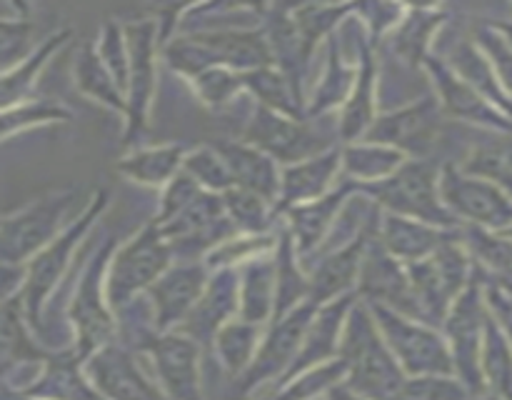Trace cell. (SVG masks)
Returning a JSON list of instances; mask_svg holds the SVG:
<instances>
[{
    "label": "cell",
    "instance_id": "obj_10",
    "mask_svg": "<svg viewBox=\"0 0 512 400\" xmlns=\"http://www.w3.org/2000/svg\"><path fill=\"white\" fill-rule=\"evenodd\" d=\"M368 308L405 375H455L453 350L443 328L395 313L383 305L368 303Z\"/></svg>",
    "mask_w": 512,
    "mask_h": 400
},
{
    "label": "cell",
    "instance_id": "obj_20",
    "mask_svg": "<svg viewBox=\"0 0 512 400\" xmlns=\"http://www.w3.org/2000/svg\"><path fill=\"white\" fill-rule=\"evenodd\" d=\"M358 298L370 305H383V308L395 310V313L423 320L418 298H415L413 280H410L408 273V265L395 260L393 255L378 243V235H375L373 245H370L363 273H360Z\"/></svg>",
    "mask_w": 512,
    "mask_h": 400
},
{
    "label": "cell",
    "instance_id": "obj_19",
    "mask_svg": "<svg viewBox=\"0 0 512 400\" xmlns=\"http://www.w3.org/2000/svg\"><path fill=\"white\" fill-rule=\"evenodd\" d=\"M210 275L213 273L205 263H180V260H175L160 275L158 283L145 293V303H148L158 333L178 330L188 320L208 288Z\"/></svg>",
    "mask_w": 512,
    "mask_h": 400
},
{
    "label": "cell",
    "instance_id": "obj_33",
    "mask_svg": "<svg viewBox=\"0 0 512 400\" xmlns=\"http://www.w3.org/2000/svg\"><path fill=\"white\" fill-rule=\"evenodd\" d=\"M458 165L465 173L495 183L512 198V130H475Z\"/></svg>",
    "mask_w": 512,
    "mask_h": 400
},
{
    "label": "cell",
    "instance_id": "obj_18",
    "mask_svg": "<svg viewBox=\"0 0 512 400\" xmlns=\"http://www.w3.org/2000/svg\"><path fill=\"white\" fill-rule=\"evenodd\" d=\"M380 215L370 225H365L350 243L320 255L308 268L310 273V303L328 305L348 295H358L360 273H363L365 258L378 235Z\"/></svg>",
    "mask_w": 512,
    "mask_h": 400
},
{
    "label": "cell",
    "instance_id": "obj_50",
    "mask_svg": "<svg viewBox=\"0 0 512 400\" xmlns=\"http://www.w3.org/2000/svg\"><path fill=\"white\" fill-rule=\"evenodd\" d=\"M473 38L478 40L483 53L488 55V60L493 63V70L498 73L500 83H503L505 93L512 98V43L500 33V28L495 23H483L480 28H475Z\"/></svg>",
    "mask_w": 512,
    "mask_h": 400
},
{
    "label": "cell",
    "instance_id": "obj_36",
    "mask_svg": "<svg viewBox=\"0 0 512 400\" xmlns=\"http://www.w3.org/2000/svg\"><path fill=\"white\" fill-rule=\"evenodd\" d=\"M410 160L408 153L393 148V145L373 143V140H358V143L343 145V178L355 183L358 188L363 185L380 183L388 180L390 175L398 173Z\"/></svg>",
    "mask_w": 512,
    "mask_h": 400
},
{
    "label": "cell",
    "instance_id": "obj_52",
    "mask_svg": "<svg viewBox=\"0 0 512 400\" xmlns=\"http://www.w3.org/2000/svg\"><path fill=\"white\" fill-rule=\"evenodd\" d=\"M485 278V303H488L490 318L498 323V328L503 330L505 338L512 343V290L505 285L495 283L493 278L483 273Z\"/></svg>",
    "mask_w": 512,
    "mask_h": 400
},
{
    "label": "cell",
    "instance_id": "obj_41",
    "mask_svg": "<svg viewBox=\"0 0 512 400\" xmlns=\"http://www.w3.org/2000/svg\"><path fill=\"white\" fill-rule=\"evenodd\" d=\"M485 393L493 400H512V343L490 318L483 350Z\"/></svg>",
    "mask_w": 512,
    "mask_h": 400
},
{
    "label": "cell",
    "instance_id": "obj_13",
    "mask_svg": "<svg viewBox=\"0 0 512 400\" xmlns=\"http://www.w3.org/2000/svg\"><path fill=\"white\" fill-rule=\"evenodd\" d=\"M440 195L445 208L463 228L505 233L512 225V198L490 180L470 175L448 160L440 170Z\"/></svg>",
    "mask_w": 512,
    "mask_h": 400
},
{
    "label": "cell",
    "instance_id": "obj_32",
    "mask_svg": "<svg viewBox=\"0 0 512 400\" xmlns=\"http://www.w3.org/2000/svg\"><path fill=\"white\" fill-rule=\"evenodd\" d=\"M185 155H188V148L180 143L138 145L133 150H125L123 158L115 163V173L135 185L163 190L183 170Z\"/></svg>",
    "mask_w": 512,
    "mask_h": 400
},
{
    "label": "cell",
    "instance_id": "obj_11",
    "mask_svg": "<svg viewBox=\"0 0 512 400\" xmlns=\"http://www.w3.org/2000/svg\"><path fill=\"white\" fill-rule=\"evenodd\" d=\"M125 38L130 48V75L128 93H125V150L138 148V140L148 130L150 110L155 100V85H158V58L163 55L160 43V25L155 18L128 20Z\"/></svg>",
    "mask_w": 512,
    "mask_h": 400
},
{
    "label": "cell",
    "instance_id": "obj_2",
    "mask_svg": "<svg viewBox=\"0 0 512 400\" xmlns=\"http://www.w3.org/2000/svg\"><path fill=\"white\" fill-rule=\"evenodd\" d=\"M108 200V190H95L88 203H85L83 213L75 218V223L25 265L23 288L15 295L23 303L25 315H28V323L35 330V335H40V328H43V318L50 305V298H55L58 285L68 280L70 273H73L75 253H78L80 243L93 230L95 220H100L103 210L108 208Z\"/></svg>",
    "mask_w": 512,
    "mask_h": 400
},
{
    "label": "cell",
    "instance_id": "obj_12",
    "mask_svg": "<svg viewBox=\"0 0 512 400\" xmlns=\"http://www.w3.org/2000/svg\"><path fill=\"white\" fill-rule=\"evenodd\" d=\"M133 350L150 360L155 380L170 400H208L203 380V363L208 355L193 338L178 330H153L140 338Z\"/></svg>",
    "mask_w": 512,
    "mask_h": 400
},
{
    "label": "cell",
    "instance_id": "obj_7",
    "mask_svg": "<svg viewBox=\"0 0 512 400\" xmlns=\"http://www.w3.org/2000/svg\"><path fill=\"white\" fill-rule=\"evenodd\" d=\"M243 140L278 160L283 168L343 145L338 118L333 123L328 118H295V115L275 113L263 105H255L250 113Z\"/></svg>",
    "mask_w": 512,
    "mask_h": 400
},
{
    "label": "cell",
    "instance_id": "obj_26",
    "mask_svg": "<svg viewBox=\"0 0 512 400\" xmlns=\"http://www.w3.org/2000/svg\"><path fill=\"white\" fill-rule=\"evenodd\" d=\"M460 235H463V228H438V225L423 223V220L403 218V215L383 213V210H380L378 243L383 245L395 260H400V263L405 265H413L430 258V255L438 253L443 245L460 238Z\"/></svg>",
    "mask_w": 512,
    "mask_h": 400
},
{
    "label": "cell",
    "instance_id": "obj_47",
    "mask_svg": "<svg viewBox=\"0 0 512 400\" xmlns=\"http://www.w3.org/2000/svg\"><path fill=\"white\" fill-rule=\"evenodd\" d=\"M280 230V228H278ZM278 248V233L268 235H233L230 240H225L223 245L213 250V253L205 258V265L213 270H225V268H240L248 260L260 258V255H270Z\"/></svg>",
    "mask_w": 512,
    "mask_h": 400
},
{
    "label": "cell",
    "instance_id": "obj_46",
    "mask_svg": "<svg viewBox=\"0 0 512 400\" xmlns=\"http://www.w3.org/2000/svg\"><path fill=\"white\" fill-rule=\"evenodd\" d=\"M190 88L198 95L200 103L213 110H223L233 103L238 95L245 93V75L225 65H213L198 78L190 80Z\"/></svg>",
    "mask_w": 512,
    "mask_h": 400
},
{
    "label": "cell",
    "instance_id": "obj_6",
    "mask_svg": "<svg viewBox=\"0 0 512 400\" xmlns=\"http://www.w3.org/2000/svg\"><path fill=\"white\" fill-rule=\"evenodd\" d=\"M173 263V248L153 218L133 238L118 245L110 258L108 278H105L108 303L115 318L133 303H138L140 298H145V293L158 283L160 275Z\"/></svg>",
    "mask_w": 512,
    "mask_h": 400
},
{
    "label": "cell",
    "instance_id": "obj_24",
    "mask_svg": "<svg viewBox=\"0 0 512 400\" xmlns=\"http://www.w3.org/2000/svg\"><path fill=\"white\" fill-rule=\"evenodd\" d=\"M380 113H383L380 110V53L373 40L368 38L363 45V53H360V70L353 93L338 113V130L343 145L363 140Z\"/></svg>",
    "mask_w": 512,
    "mask_h": 400
},
{
    "label": "cell",
    "instance_id": "obj_48",
    "mask_svg": "<svg viewBox=\"0 0 512 400\" xmlns=\"http://www.w3.org/2000/svg\"><path fill=\"white\" fill-rule=\"evenodd\" d=\"M468 385L458 375H408L393 400H470Z\"/></svg>",
    "mask_w": 512,
    "mask_h": 400
},
{
    "label": "cell",
    "instance_id": "obj_43",
    "mask_svg": "<svg viewBox=\"0 0 512 400\" xmlns=\"http://www.w3.org/2000/svg\"><path fill=\"white\" fill-rule=\"evenodd\" d=\"M73 120V110L65 108L55 98H28L23 103L13 105V108L3 110V138L10 140L15 133L23 130L38 128V125H55V123H70Z\"/></svg>",
    "mask_w": 512,
    "mask_h": 400
},
{
    "label": "cell",
    "instance_id": "obj_39",
    "mask_svg": "<svg viewBox=\"0 0 512 400\" xmlns=\"http://www.w3.org/2000/svg\"><path fill=\"white\" fill-rule=\"evenodd\" d=\"M245 93L253 95L255 105H263V108L275 110V113L308 118L305 100L300 98L293 80L278 65H268V68H260L255 73L245 75Z\"/></svg>",
    "mask_w": 512,
    "mask_h": 400
},
{
    "label": "cell",
    "instance_id": "obj_15",
    "mask_svg": "<svg viewBox=\"0 0 512 400\" xmlns=\"http://www.w3.org/2000/svg\"><path fill=\"white\" fill-rule=\"evenodd\" d=\"M160 230L168 238L175 260L180 263H205V258L218 245L238 235L228 210H225L223 195L215 193H200L193 205H188L170 223L160 225Z\"/></svg>",
    "mask_w": 512,
    "mask_h": 400
},
{
    "label": "cell",
    "instance_id": "obj_9",
    "mask_svg": "<svg viewBox=\"0 0 512 400\" xmlns=\"http://www.w3.org/2000/svg\"><path fill=\"white\" fill-rule=\"evenodd\" d=\"M408 273L423 320L443 328L453 303L475 278V260L460 235L430 258L408 265Z\"/></svg>",
    "mask_w": 512,
    "mask_h": 400
},
{
    "label": "cell",
    "instance_id": "obj_37",
    "mask_svg": "<svg viewBox=\"0 0 512 400\" xmlns=\"http://www.w3.org/2000/svg\"><path fill=\"white\" fill-rule=\"evenodd\" d=\"M73 80L78 93H83L85 98H90L93 103L103 105V108L113 110V113L125 118V110H128L125 93L118 85V80L113 78V73L108 70V65L100 58L95 40L85 43L83 48L78 50V55H75Z\"/></svg>",
    "mask_w": 512,
    "mask_h": 400
},
{
    "label": "cell",
    "instance_id": "obj_55",
    "mask_svg": "<svg viewBox=\"0 0 512 400\" xmlns=\"http://www.w3.org/2000/svg\"><path fill=\"white\" fill-rule=\"evenodd\" d=\"M503 235H505V238H512V225H510V228H508V230H505V233H503Z\"/></svg>",
    "mask_w": 512,
    "mask_h": 400
},
{
    "label": "cell",
    "instance_id": "obj_44",
    "mask_svg": "<svg viewBox=\"0 0 512 400\" xmlns=\"http://www.w3.org/2000/svg\"><path fill=\"white\" fill-rule=\"evenodd\" d=\"M183 170L205 190V193L225 195L228 190L235 188L228 163H225V158L220 155V150L215 148L213 143L190 148L188 155H185Z\"/></svg>",
    "mask_w": 512,
    "mask_h": 400
},
{
    "label": "cell",
    "instance_id": "obj_17",
    "mask_svg": "<svg viewBox=\"0 0 512 400\" xmlns=\"http://www.w3.org/2000/svg\"><path fill=\"white\" fill-rule=\"evenodd\" d=\"M85 370L105 400H170L158 380L145 375L138 353L120 338L90 355Z\"/></svg>",
    "mask_w": 512,
    "mask_h": 400
},
{
    "label": "cell",
    "instance_id": "obj_4",
    "mask_svg": "<svg viewBox=\"0 0 512 400\" xmlns=\"http://www.w3.org/2000/svg\"><path fill=\"white\" fill-rule=\"evenodd\" d=\"M78 200V188L53 190V193L30 200L28 205L5 215L3 225H0L3 268H25L40 250H45L58 235H63L83 213L85 205L75 210Z\"/></svg>",
    "mask_w": 512,
    "mask_h": 400
},
{
    "label": "cell",
    "instance_id": "obj_21",
    "mask_svg": "<svg viewBox=\"0 0 512 400\" xmlns=\"http://www.w3.org/2000/svg\"><path fill=\"white\" fill-rule=\"evenodd\" d=\"M355 195H358V185L343 178V183L333 193L323 195L318 200H310V203L295 205V208L285 210L280 215L288 233L293 235L295 250H298L303 265L323 248V243L330 238L340 215H343V210L348 208V203Z\"/></svg>",
    "mask_w": 512,
    "mask_h": 400
},
{
    "label": "cell",
    "instance_id": "obj_45",
    "mask_svg": "<svg viewBox=\"0 0 512 400\" xmlns=\"http://www.w3.org/2000/svg\"><path fill=\"white\" fill-rule=\"evenodd\" d=\"M40 43H35V23L25 5H15V15H0V55L3 73L23 63Z\"/></svg>",
    "mask_w": 512,
    "mask_h": 400
},
{
    "label": "cell",
    "instance_id": "obj_16",
    "mask_svg": "<svg viewBox=\"0 0 512 400\" xmlns=\"http://www.w3.org/2000/svg\"><path fill=\"white\" fill-rule=\"evenodd\" d=\"M425 75L448 120L470 125L475 130H512V118L495 108L468 80L460 78L438 53L425 60Z\"/></svg>",
    "mask_w": 512,
    "mask_h": 400
},
{
    "label": "cell",
    "instance_id": "obj_49",
    "mask_svg": "<svg viewBox=\"0 0 512 400\" xmlns=\"http://www.w3.org/2000/svg\"><path fill=\"white\" fill-rule=\"evenodd\" d=\"M95 45H98L100 58H103V63L108 65L113 78L118 80L123 93H128L130 48H128V38H125V25L118 23V20H108V23L100 28V35L98 40H95Z\"/></svg>",
    "mask_w": 512,
    "mask_h": 400
},
{
    "label": "cell",
    "instance_id": "obj_34",
    "mask_svg": "<svg viewBox=\"0 0 512 400\" xmlns=\"http://www.w3.org/2000/svg\"><path fill=\"white\" fill-rule=\"evenodd\" d=\"M460 78L468 80L478 93H483L495 108L503 110L508 118H512V98L505 93L503 83H500L498 73L493 70V63L488 60V55L483 53V48L478 45V40L470 35V38H460L450 45V50L438 53Z\"/></svg>",
    "mask_w": 512,
    "mask_h": 400
},
{
    "label": "cell",
    "instance_id": "obj_30",
    "mask_svg": "<svg viewBox=\"0 0 512 400\" xmlns=\"http://www.w3.org/2000/svg\"><path fill=\"white\" fill-rule=\"evenodd\" d=\"M195 35L205 40L210 53L215 55V63L238 70L243 75L275 65L263 25L260 28H223Z\"/></svg>",
    "mask_w": 512,
    "mask_h": 400
},
{
    "label": "cell",
    "instance_id": "obj_54",
    "mask_svg": "<svg viewBox=\"0 0 512 400\" xmlns=\"http://www.w3.org/2000/svg\"><path fill=\"white\" fill-rule=\"evenodd\" d=\"M470 400H493V398H490V395H473Z\"/></svg>",
    "mask_w": 512,
    "mask_h": 400
},
{
    "label": "cell",
    "instance_id": "obj_38",
    "mask_svg": "<svg viewBox=\"0 0 512 400\" xmlns=\"http://www.w3.org/2000/svg\"><path fill=\"white\" fill-rule=\"evenodd\" d=\"M70 40H73V28L55 30V33L45 35V38L40 40L38 48H35L23 63H18L13 70L3 73V110L13 108V105L23 103V100L28 98H35L33 90L40 73L48 68L50 60H53Z\"/></svg>",
    "mask_w": 512,
    "mask_h": 400
},
{
    "label": "cell",
    "instance_id": "obj_27",
    "mask_svg": "<svg viewBox=\"0 0 512 400\" xmlns=\"http://www.w3.org/2000/svg\"><path fill=\"white\" fill-rule=\"evenodd\" d=\"M5 390V388H3ZM13 393L33 400H105L85 370V360L73 348L55 350L43 363L33 383Z\"/></svg>",
    "mask_w": 512,
    "mask_h": 400
},
{
    "label": "cell",
    "instance_id": "obj_28",
    "mask_svg": "<svg viewBox=\"0 0 512 400\" xmlns=\"http://www.w3.org/2000/svg\"><path fill=\"white\" fill-rule=\"evenodd\" d=\"M213 145L228 163L235 188L260 195L278 208L280 180H283V165L278 160L243 138L213 140Z\"/></svg>",
    "mask_w": 512,
    "mask_h": 400
},
{
    "label": "cell",
    "instance_id": "obj_1",
    "mask_svg": "<svg viewBox=\"0 0 512 400\" xmlns=\"http://www.w3.org/2000/svg\"><path fill=\"white\" fill-rule=\"evenodd\" d=\"M338 358L348 368L345 385L370 400H393L408 378L385 343L368 303L360 298L345 323Z\"/></svg>",
    "mask_w": 512,
    "mask_h": 400
},
{
    "label": "cell",
    "instance_id": "obj_31",
    "mask_svg": "<svg viewBox=\"0 0 512 400\" xmlns=\"http://www.w3.org/2000/svg\"><path fill=\"white\" fill-rule=\"evenodd\" d=\"M238 318L268 328L275 318L278 300V273H275V253L260 255L238 268Z\"/></svg>",
    "mask_w": 512,
    "mask_h": 400
},
{
    "label": "cell",
    "instance_id": "obj_40",
    "mask_svg": "<svg viewBox=\"0 0 512 400\" xmlns=\"http://www.w3.org/2000/svg\"><path fill=\"white\" fill-rule=\"evenodd\" d=\"M223 203L240 235L278 233L280 213L270 200L248 193V190L233 188L223 195Z\"/></svg>",
    "mask_w": 512,
    "mask_h": 400
},
{
    "label": "cell",
    "instance_id": "obj_35",
    "mask_svg": "<svg viewBox=\"0 0 512 400\" xmlns=\"http://www.w3.org/2000/svg\"><path fill=\"white\" fill-rule=\"evenodd\" d=\"M263 335V325L248 323L243 318H233L215 335L208 360L213 358L215 365L225 373L228 383H233L250 368L260 343H263Z\"/></svg>",
    "mask_w": 512,
    "mask_h": 400
},
{
    "label": "cell",
    "instance_id": "obj_42",
    "mask_svg": "<svg viewBox=\"0 0 512 400\" xmlns=\"http://www.w3.org/2000/svg\"><path fill=\"white\" fill-rule=\"evenodd\" d=\"M353 13L355 5H293L290 8L305 45L313 53L320 48V43H328Z\"/></svg>",
    "mask_w": 512,
    "mask_h": 400
},
{
    "label": "cell",
    "instance_id": "obj_23",
    "mask_svg": "<svg viewBox=\"0 0 512 400\" xmlns=\"http://www.w3.org/2000/svg\"><path fill=\"white\" fill-rule=\"evenodd\" d=\"M340 183H343V145L325 150L315 158L285 165L283 180H280L278 213L283 215L295 205L323 198L333 193Z\"/></svg>",
    "mask_w": 512,
    "mask_h": 400
},
{
    "label": "cell",
    "instance_id": "obj_51",
    "mask_svg": "<svg viewBox=\"0 0 512 400\" xmlns=\"http://www.w3.org/2000/svg\"><path fill=\"white\" fill-rule=\"evenodd\" d=\"M200 193H205L193 178H190L185 170H180L163 190H160V203H158V213H155V223L165 225L170 223L173 218H178L188 205H193L195 200L200 198Z\"/></svg>",
    "mask_w": 512,
    "mask_h": 400
},
{
    "label": "cell",
    "instance_id": "obj_8",
    "mask_svg": "<svg viewBox=\"0 0 512 400\" xmlns=\"http://www.w3.org/2000/svg\"><path fill=\"white\" fill-rule=\"evenodd\" d=\"M488 325L490 310L485 303V278L483 270L475 265V278L455 300L443 323V333L453 350L455 375L468 385L473 395H488L483 380V350Z\"/></svg>",
    "mask_w": 512,
    "mask_h": 400
},
{
    "label": "cell",
    "instance_id": "obj_53",
    "mask_svg": "<svg viewBox=\"0 0 512 400\" xmlns=\"http://www.w3.org/2000/svg\"><path fill=\"white\" fill-rule=\"evenodd\" d=\"M325 400H370V398H365V395H360V393H355L353 388H348V385H338V388H333L330 390L328 395H325Z\"/></svg>",
    "mask_w": 512,
    "mask_h": 400
},
{
    "label": "cell",
    "instance_id": "obj_25",
    "mask_svg": "<svg viewBox=\"0 0 512 400\" xmlns=\"http://www.w3.org/2000/svg\"><path fill=\"white\" fill-rule=\"evenodd\" d=\"M355 303H358V295H348V298H340L335 300V303L320 305V308L315 310L308 333H305L303 338V345H300L298 350V358H295L293 368H290V373L285 375L280 385L293 380L295 375H303L308 373V370L318 368V365L330 363V360L338 358L340 340H343V333H345V323H348V315Z\"/></svg>",
    "mask_w": 512,
    "mask_h": 400
},
{
    "label": "cell",
    "instance_id": "obj_14",
    "mask_svg": "<svg viewBox=\"0 0 512 400\" xmlns=\"http://www.w3.org/2000/svg\"><path fill=\"white\" fill-rule=\"evenodd\" d=\"M448 123V115L430 90L423 98L383 110L363 140L393 145L410 158H433L430 153L443 143Z\"/></svg>",
    "mask_w": 512,
    "mask_h": 400
},
{
    "label": "cell",
    "instance_id": "obj_29",
    "mask_svg": "<svg viewBox=\"0 0 512 400\" xmlns=\"http://www.w3.org/2000/svg\"><path fill=\"white\" fill-rule=\"evenodd\" d=\"M448 13L443 8H410L403 23L383 40L395 60L410 70H423L425 60L433 55V38L443 30Z\"/></svg>",
    "mask_w": 512,
    "mask_h": 400
},
{
    "label": "cell",
    "instance_id": "obj_3",
    "mask_svg": "<svg viewBox=\"0 0 512 400\" xmlns=\"http://www.w3.org/2000/svg\"><path fill=\"white\" fill-rule=\"evenodd\" d=\"M115 248L118 243L108 238L100 248H95V253L85 258L78 278L73 280L68 305H65V323L73 333V350L83 360L118 340V318L110 308L108 290H105L108 265Z\"/></svg>",
    "mask_w": 512,
    "mask_h": 400
},
{
    "label": "cell",
    "instance_id": "obj_22",
    "mask_svg": "<svg viewBox=\"0 0 512 400\" xmlns=\"http://www.w3.org/2000/svg\"><path fill=\"white\" fill-rule=\"evenodd\" d=\"M238 308V268L213 270L203 298L198 300L188 320L180 325L178 333L193 338L205 350V355H210L215 335L225 323L238 318Z\"/></svg>",
    "mask_w": 512,
    "mask_h": 400
},
{
    "label": "cell",
    "instance_id": "obj_5",
    "mask_svg": "<svg viewBox=\"0 0 512 400\" xmlns=\"http://www.w3.org/2000/svg\"><path fill=\"white\" fill-rule=\"evenodd\" d=\"M440 170L443 163L433 158H410L403 168L388 180L363 185L360 195L373 200L383 213L423 220L438 228L460 230L463 225L453 218L440 195Z\"/></svg>",
    "mask_w": 512,
    "mask_h": 400
}]
</instances>
